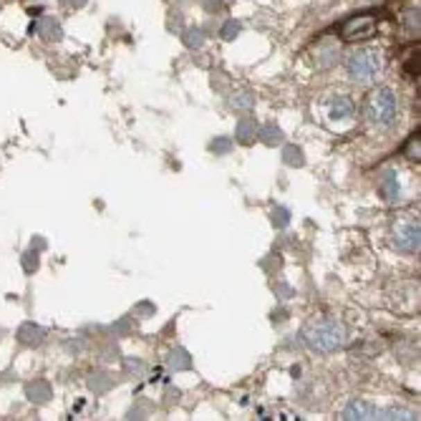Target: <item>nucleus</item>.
<instances>
[{
  "label": "nucleus",
  "mask_w": 421,
  "mask_h": 421,
  "mask_svg": "<svg viewBox=\"0 0 421 421\" xmlns=\"http://www.w3.org/2000/svg\"><path fill=\"white\" fill-rule=\"evenodd\" d=\"M305 343L311 345L316 353H333L338 351L345 343V328L341 320L325 318V320H316L305 328Z\"/></svg>",
  "instance_id": "1"
},
{
  "label": "nucleus",
  "mask_w": 421,
  "mask_h": 421,
  "mask_svg": "<svg viewBox=\"0 0 421 421\" xmlns=\"http://www.w3.org/2000/svg\"><path fill=\"white\" fill-rule=\"evenodd\" d=\"M366 114L373 124L388 126L396 119V96L391 89H376L368 94Z\"/></svg>",
  "instance_id": "2"
},
{
  "label": "nucleus",
  "mask_w": 421,
  "mask_h": 421,
  "mask_svg": "<svg viewBox=\"0 0 421 421\" xmlns=\"http://www.w3.org/2000/svg\"><path fill=\"white\" fill-rule=\"evenodd\" d=\"M376 31H379V18L373 13H361V15H353V18L341 23L338 35H341V41H345V43H359V41L373 38Z\"/></svg>",
  "instance_id": "3"
},
{
  "label": "nucleus",
  "mask_w": 421,
  "mask_h": 421,
  "mask_svg": "<svg viewBox=\"0 0 421 421\" xmlns=\"http://www.w3.org/2000/svg\"><path fill=\"white\" fill-rule=\"evenodd\" d=\"M348 76L351 81H359V83H366L371 78H376V74L381 71V58L373 51H359L348 58Z\"/></svg>",
  "instance_id": "4"
},
{
  "label": "nucleus",
  "mask_w": 421,
  "mask_h": 421,
  "mask_svg": "<svg viewBox=\"0 0 421 421\" xmlns=\"http://www.w3.org/2000/svg\"><path fill=\"white\" fill-rule=\"evenodd\" d=\"M394 245L401 252H419V225L406 222L394 232Z\"/></svg>",
  "instance_id": "5"
},
{
  "label": "nucleus",
  "mask_w": 421,
  "mask_h": 421,
  "mask_svg": "<svg viewBox=\"0 0 421 421\" xmlns=\"http://www.w3.org/2000/svg\"><path fill=\"white\" fill-rule=\"evenodd\" d=\"M379 416V409L373 406V404H368V401H351L348 406H345L343 411V419L348 421H366V419H376Z\"/></svg>",
  "instance_id": "6"
},
{
  "label": "nucleus",
  "mask_w": 421,
  "mask_h": 421,
  "mask_svg": "<svg viewBox=\"0 0 421 421\" xmlns=\"http://www.w3.org/2000/svg\"><path fill=\"white\" fill-rule=\"evenodd\" d=\"M31 33H38L43 35L46 41H61V26H58V21H53V18H41V21L31 23Z\"/></svg>",
  "instance_id": "7"
},
{
  "label": "nucleus",
  "mask_w": 421,
  "mask_h": 421,
  "mask_svg": "<svg viewBox=\"0 0 421 421\" xmlns=\"http://www.w3.org/2000/svg\"><path fill=\"white\" fill-rule=\"evenodd\" d=\"M18 341H21L23 345H41L43 341H46V331L35 323H23L21 328H18Z\"/></svg>",
  "instance_id": "8"
},
{
  "label": "nucleus",
  "mask_w": 421,
  "mask_h": 421,
  "mask_svg": "<svg viewBox=\"0 0 421 421\" xmlns=\"http://www.w3.org/2000/svg\"><path fill=\"white\" fill-rule=\"evenodd\" d=\"M381 194H384L386 202H399L401 187L399 180H396V172H384V177H381Z\"/></svg>",
  "instance_id": "9"
},
{
  "label": "nucleus",
  "mask_w": 421,
  "mask_h": 421,
  "mask_svg": "<svg viewBox=\"0 0 421 421\" xmlns=\"http://www.w3.org/2000/svg\"><path fill=\"white\" fill-rule=\"evenodd\" d=\"M26 396L33 404H46L51 399V386L46 381H33V384H28L26 386Z\"/></svg>",
  "instance_id": "10"
},
{
  "label": "nucleus",
  "mask_w": 421,
  "mask_h": 421,
  "mask_svg": "<svg viewBox=\"0 0 421 421\" xmlns=\"http://www.w3.org/2000/svg\"><path fill=\"white\" fill-rule=\"evenodd\" d=\"M257 132H260V126L252 119H242L240 124H237V141L240 144H252L257 139Z\"/></svg>",
  "instance_id": "11"
},
{
  "label": "nucleus",
  "mask_w": 421,
  "mask_h": 421,
  "mask_svg": "<svg viewBox=\"0 0 421 421\" xmlns=\"http://www.w3.org/2000/svg\"><path fill=\"white\" fill-rule=\"evenodd\" d=\"M166 366H169V371H187V368H192V359H189L187 351L177 348V351H172L166 356Z\"/></svg>",
  "instance_id": "12"
},
{
  "label": "nucleus",
  "mask_w": 421,
  "mask_h": 421,
  "mask_svg": "<svg viewBox=\"0 0 421 421\" xmlns=\"http://www.w3.org/2000/svg\"><path fill=\"white\" fill-rule=\"evenodd\" d=\"M353 114V101L348 96H336L331 98V117L333 119H345Z\"/></svg>",
  "instance_id": "13"
},
{
  "label": "nucleus",
  "mask_w": 421,
  "mask_h": 421,
  "mask_svg": "<svg viewBox=\"0 0 421 421\" xmlns=\"http://www.w3.org/2000/svg\"><path fill=\"white\" fill-rule=\"evenodd\" d=\"M404 74L409 78H419V49H414V46L404 55Z\"/></svg>",
  "instance_id": "14"
},
{
  "label": "nucleus",
  "mask_w": 421,
  "mask_h": 421,
  "mask_svg": "<svg viewBox=\"0 0 421 421\" xmlns=\"http://www.w3.org/2000/svg\"><path fill=\"white\" fill-rule=\"evenodd\" d=\"M376 419H416V414L411 409H379Z\"/></svg>",
  "instance_id": "15"
},
{
  "label": "nucleus",
  "mask_w": 421,
  "mask_h": 421,
  "mask_svg": "<svg viewBox=\"0 0 421 421\" xmlns=\"http://www.w3.org/2000/svg\"><path fill=\"white\" fill-rule=\"evenodd\" d=\"M257 137L263 139L265 144H270V146L283 141V132H280L277 126H265V129H260V132H257Z\"/></svg>",
  "instance_id": "16"
},
{
  "label": "nucleus",
  "mask_w": 421,
  "mask_h": 421,
  "mask_svg": "<svg viewBox=\"0 0 421 421\" xmlns=\"http://www.w3.org/2000/svg\"><path fill=\"white\" fill-rule=\"evenodd\" d=\"M202 43H205V33H202L200 28H189V31H184L187 49H202Z\"/></svg>",
  "instance_id": "17"
},
{
  "label": "nucleus",
  "mask_w": 421,
  "mask_h": 421,
  "mask_svg": "<svg viewBox=\"0 0 421 421\" xmlns=\"http://www.w3.org/2000/svg\"><path fill=\"white\" fill-rule=\"evenodd\" d=\"M285 162H288L290 166H303L305 164L303 149H300V146H285Z\"/></svg>",
  "instance_id": "18"
},
{
  "label": "nucleus",
  "mask_w": 421,
  "mask_h": 421,
  "mask_svg": "<svg viewBox=\"0 0 421 421\" xmlns=\"http://www.w3.org/2000/svg\"><path fill=\"white\" fill-rule=\"evenodd\" d=\"M89 386L94 388V394H104L106 388L111 386V379L106 373H94V379H89Z\"/></svg>",
  "instance_id": "19"
},
{
  "label": "nucleus",
  "mask_w": 421,
  "mask_h": 421,
  "mask_svg": "<svg viewBox=\"0 0 421 421\" xmlns=\"http://www.w3.org/2000/svg\"><path fill=\"white\" fill-rule=\"evenodd\" d=\"M419 152H421V137L419 132H414V137L409 139L406 146H404V154H406L409 159H416V162H419Z\"/></svg>",
  "instance_id": "20"
},
{
  "label": "nucleus",
  "mask_w": 421,
  "mask_h": 421,
  "mask_svg": "<svg viewBox=\"0 0 421 421\" xmlns=\"http://www.w3.org/2000/svg\"><path fill=\"white\" fill-rule=\"evenodd\" d=\"M242 26L237 21H227L222 26V41H235L237 35H240Z\"/></svg>",
  "instance_id": "21"
},
{
  "label": "nucleus",
  "mask_w": 421,
  "mask_h": 421,
  "mask_svg": "<svg viewBox=\"0 0 421 421\" xmlns=\"http://www.w3.org/2000/svg\"><path fill=\"white\" fill-rule=\"evenodd\" d=\"M124 368H126V373H129V376H134V379H139V376H144V371H146L144 363H141V361H134V359H126Z\"/></svg>",
  "instance_id": "22"
},
{
  "label": "nucleus",
  "mask_w": 421,
  "mask_h": 421,
  "mask_svg": "<svg viewBox=\"0 0 421 421\" xmlns=\"http://www.w3.org/2000/svg\"><path fill=\"white\" fill-rule=\"evenodd\" d=\"M252 104H255V96H252L250 91H245V94L232 98V106H235V109H250Z\"/></svg>",
  "instance_id": "23"
},
{
  "label": "nucleus",
  "mask_w": 421,
  "mask_h": 421,
  "mask_svg": "<svg viewBox=\"0 0 421 421\" xmlns=\"http://www.w3.org/2000/svg\"><path fill=\"white\" fill-rule=\"evenodd\" d=\"M230 149H232V139L222 137V139H214V141H212V152L214 154H227Z\"/></svg>",
  "instance_id": "24"
},
{
  "label": "nucleus",
  "mask_w": 421,
  "mask_h": 421,
  "mask_svg": "<svg viewBox=\"0 0 421 421\" xmlns=\"http://www.w3.org/2000/svg\"><path fill=\"white\" fill-rule=\"evenodd\" d=\"M23 268H26V273H33V270L38 268V252H35V250L26 252V257H23Z\"/></svg>",
  "instance_id": "25"
},
{
  "label": "nucleus",
  "mask_w": 421,
  "mask_h": 421,
  "mask_svg": "<svg viewBox=\"0 0 421 421\" xmlns=\"http://www.w3.org/2000/svg\"><path fill=\"white\" fill-rule=\"evenodd\" d=\"M273 222H275L277 227H285L290 222V214H288V209H283V207H277L275 212H273Z\"/></svg>",
  "instance_id": "26"
},
{
  "label": "nucleus",
  "mask_w": 421,
  "mask_h": 421,
  "mask_svg": "<svg viewBox=\"0 0 421 421\" xmlns=\"http://www.w3.org/2000/svg\"><path fill=\"white\" fill-rule=\"evenodd\" d=\"M406 26L411 33H419V10H406Z\"/></svg>",
  "instance_id": "27"
},
{
  "label": "nucleus",
  "mask_w": 421,
  "mask_h": 421,
  "mask_svg": "<svg viewBox=\"0 0 421 421\" xmlns=\"http://www.w3.org/2000/svg\"><path fill=\"white\" fill-rule=\"evenodd\" d=\"M134 316H137V318H149V316H154V305H152V303L137 305V308H134Z\"/></svg>",
  "instance_id": "28"
},
{
  "label": "nucleus",
  "mask_w": 421,
  "mask_h": 421,
  "mask_svg": "<svg viewBox=\"0 0 421 421\" xmlns=\"http://www.w3.org/2000/svg\"><path fill=\"white\" fill-rule=\"evenodd\" d=\"M222 3H225V0H205V8H207V10H220Z\"/></svg>",
  "instance_id": "29"
},
{
  "label": "nucleus",
  "mask_w": 421,
  "mask_h": 421,
  "mask_svg": "<svg viewBox=\"0 0 421 421\" xmlns=\"http://www.w3.org/2000/svg\"><path fill=\"white\" fill-rule=\"evenodd\" d=\"M63 6H69V8H81L86 6V0H61Z\"/></svg>",
  "instance_id": "30"
},
{
  "label": "nucleus",
  "mask_w": 421,
  "mask_h": 421,
  "mask_svg": "<svg viewBox=\"0 0 421 421\" xmlns=\"http://www.w3.org/2000/svg\"><path fill=\"white\" fill-rule=\"evenodd\" d=\"M129 331V320H121V323L114 325V333H126Z\"/></svg>",
  "instance_id": "31"
},
{
  "label": "nucleus",
  "mask_w": 421,
  "mask_h": 421,
  "mask_svg": "<svg viewBox=\"0 0 421 421\" xmlns=\"http://www.w3.org/2000/svg\"><path fill=\"white\" fill-rule=\"evenodd\" d=\"M177 3H189V0H177Z\"/></svg>",
  "instance_id": "32"
}]
</instances>
